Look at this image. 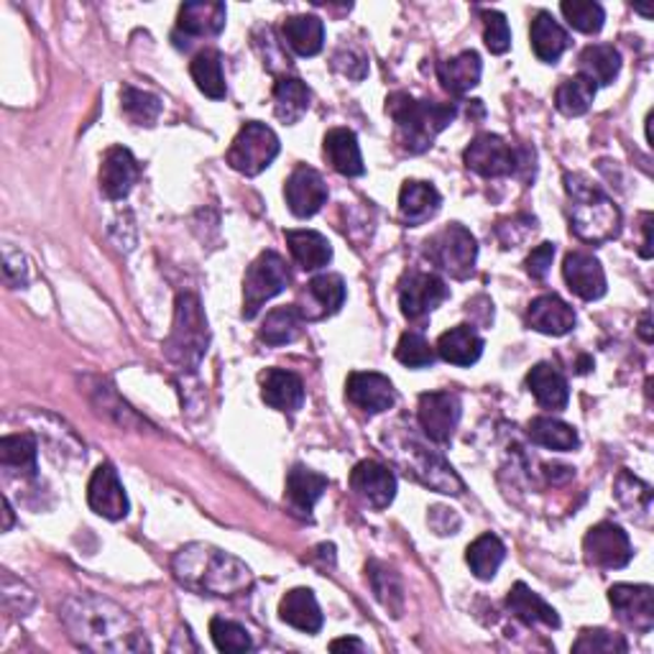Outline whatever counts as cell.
I'll return each mask as SVG.
<instances>
[{
	"label": "cell",
	"mask_w": 654,
	"mask_h": 654,
	"mask_svg": "<svg viewBox=\"0 0 654 654\" xmlns=\"http://www.w3.org/2000/svg\"><path fill=\"white\" fill-rule=\"evenodd\" d=\"M61 624L77 647L90 652H144L151 650L144 629L123 606L95 594L67 598L61 606Z\"/></svg>",
	"instance_id": "cell-1"
},
{
	"label": "cell",
	"mask_w": 654,
	"mask_h": 654,
	"mask_svg": "<svg viewBox=\"0 0 654 654\" xmlns=\"http://www.w3.org/2000/svg\"><path fill=\"white\" fill-rule=\"evenodd\" d=\"M171 567L184 588L202 596L238 598L253 588V573L246 563L205 542H192L179 550Z\"/></svg>",
	"instance_id": "cell-2"
},
{
	"label": "cell",
	"mask_w": 654,
	"mask_h": 654,
	"mask_svg": "<svg viewBox=\"0 0 654 654\" xmlns=\"http://www.w3.org/2000/svg\"><path fill=\"white\" fill-rule=\"evenodd\" d=\"M386 113L392 115L402 149L425 154L435 138L455 121L458 108L455 103H435V100H417L407 92H394L386 100Z\"/></svg>",
	"instance_id": "cell-3"
},
{
	"label": "cell",
	"mask_w": 654,
	"mask_h": 654,
	"mask_svg": "<svg viewBox=\"0 0 654 654\" xmlns=\"http://www.w3.org/2000/svg\"><path fill=\"white\" fill-rule=\"evenodd\" d=\"M565 190L571 198V230L586 244H606L619 238L621 210L609 194H604L586 174H565Z\"/></svg>",
	"instance_id": "cell-4"
},
{
	"label": "cell",
	"mask_w": 654,
	"mask_h": 654,
	"mask_svg": "<svg viewBox=\"0 0 654 654\" xmlns=\"http://www.w3.org/2000/svg\"><path fill=\"white\" fill-rule=\"evenodd\" d=\"M207 348L210 327L200 300L190 292H182L174 302V323H171V332L164 342V353L179 371L194 373L200 369Z\"/></svg>",
	"instance_id": "cell-5"
},
{
	"label": "cell",
	"mask_w": 654,
	"mask_h": 654,
	"mask_svg": "<svg viewBox=\"0 0 654 654\" xmlns=\"http://www.w3.org/2000/svg\"><path fill=\"white\" fill-rule=\"evenodd\" d=\"M425 256L453 279H469L478 259V244L469 228L453 223L425 240Z\"/></svg>",
	"instance_id": "cell-6"
},
{
	"label": "cell",
	"mask_w": 654,
	"mask_h": 654,
	"mask_svg": "<svg viewBox=\"0 0 654 654\" xmlns=\"http://www.w3.org/2000/svg\"><path fill=\"white\" fill-rule=\"evenodd\" d=\"M282 151L279 136L271 131L267 123L251 121L238 131L228 149V164L240 174L259 177L263 169H269L274 159Z\"/></svg>",
	"instance_id": "cell-7"
},
{
	"label": "cell",
	"mask_w": 654,
	"mask_h": 654,
	"mask_svg": "<svg viewBox=\"0 0 654 654\" xmlns=\"http://www.w3.org/2000/svg\"><path fill=\"white\" fill-rule=\"evenodd\" d=\"M290 284V267L282 256L274 251H263L244 277V317L253 320L261 307L277 294H282Z\"/></svg>",
	"instance_id": "cell-8"
},
{
	"label": "cell",
	"mask_w": 654,
	"mask_h": 654,
	"mask_svg": "<svg viewBox=\"0 0 654 654\" xmlns=\"http://www.w3.org/2000/svg\"><path fill=\"white\" fill-rule=\"evenodd\" d=\"M399 463L407 469V473H411V476L422 481V484L430 486L432 490L453 496L463 494V481L458 478V473L450 469L440 455H435L432 450H427L415 440H409V446L402 448Z\"/></svg>",
	"instance_id": "cell-9"
},
{
	"label": "cell",
	"mask_w": 654,
	"mask_h": 654,
	"mask_svg": "<svg viewBox=\"0 0 654 654\" xmlns=\"http://www.w3.org/2000/svg\"><path fill=\"white\" fill-rule=\"evenodd\" d=\"M463 161L471 171L488 179L511 177L521 164L519 151L496 134H481L473 138L471 146L463 154Z\"/></svg>",
	"instance_id": "cell-10"
},
{
	"label": "cell",
	"mask_w": 654,
	"mask_h": 654,
	"mask_svg": "<svg viewBox=\"0 0 654 654\" xmlns=\"http://www.w3.org/2000/svg\"><path fill=\"white\" fill-rule=\"evenodd\" d=\"M583 552H586V563L604 567V571H619L632 563V542L624 529L611 521L590 527L586 540H583Z\"/></svg>",
	"instance_id": "cell-11"
},
{
	"label": "cell",
	"mask_w": 654,
	"mask_h": 654,
	"mask_svg": "<svg viewBox=\"0 0 654 654\" xmlns=\"http://www.w3.org/2000/svg\"><path fill=\"white\" fill-rule=\"evenodd\" d=\"M448 297V284L430 271H409L399 284V307L407 320H422Z\"/></svg>",
	"instance_id": "cell-12"
},
{
	"label": "cell",
	"mask_w": 654,
	"mask_h": 654,
	"mask_svg": "<svg viewBox=\"0 0 654 654\" xmlns=\"http://www.w3.org/2000/svg\"><path fill=\"white\" fill-rule=\"evenodd\" d=\"M419 427L438 446L453 440V432L461 422V399L450 392H427L419 396L417 407Z\"/></svg>",
	"instance_id": "cell-13"
},
{
	"label": "cell",
	"mask_w": 654,
	"mask_h": 654,
	"mask_svg": "<svg viewBox=\"0 0 654 654\" xmlns=\"http://www.w3.org/2000/svg\"><path fill=\"white\" fill-rule=\"evenodd\" d=\"M609 601L621 624L640 634H650L654 627V590L652 586H629L617 583L609 590Z\"/></svg>",
	"instance_id": "cell-14"
},
{
	"label": "cell",
	"mask_w": 654,
	"mask_h": 654,
	"mask_svg": "<svg viewBox=\"0 0 654 654\" xmlns=\"http://www.w3.org/2000/svg\"><path fill=\"white\" fill-rule=\"evenodd\" d=\"M346 396L358 409L381 415L396 404V388L388 376L376 371H353L346 381Z\"/></svg>",
	"instance_id": "cell-15"
},
{
	"label": "cell",
	"mask_w": 654,
	"mask_h": 654,
	"mask_svg": "<svg viewBox=\"0 0 654 654\" xmlns=\"http://www.w3.org/2000/svg\"><path fill=\"white\" fill-rule=\"evenodd\" d=\"M88 504L92 511L111 521H121L128 517L131 504H128L126 488H123L119 473H115L111 463L98 465V471L92 473L90 486H88Z\"/></svg>",
	"instance_id": "cell-16"
},
{
	"label": "cell",
	"mask_w": 654,
	"mask_h": 654,
	"mask_svg": "<svg viewBox=\"0 0 654 654\" xmlns=\"http://www.w3.org/2000/svg\"><path fill=\"white\" fill-rule=\"evenodd\" d=\"M284 198L292 215L313 217L323 210L327 202V184L323 174L307 164H302L290 174L284 184Z\"/></svg>",
	"instance_id": "cell-17"
},
{
	"label": "cell",
	"mask_w": 654,
	"mask_h": 654,
	"mask_svg": "<svg viewBox=\"0 0 654 654\" xmlns=\"http://www.w3.org/2000/svg\"><path fill=\"white\" fill-rule=\"evenodd\" d=\"M350 488L371 509H386L396 496V476L376 461H361L350 471Z\"/></svg>",
	"instance_id": "cell-18"
},
{
	"label": "cell",
	"mask_w": 654,
	"mask_h": 654,
	"mask_svg": "<svg viewBox=\"0 0 654 654\" xmlns=\"http://www.w3.org/2000/svg\"><path fill=\"white\" fill-rule=\"evenodd\" d=\"M563 277L567 286H571V292L586 302L601 300L606 290H609L601 261L586 251H571L565 256Z\"/></svg>",
	"instance_id": "cell-19"
},
{
	"label": "cell",
	"mask_w": 654,
	"mask_h": 654,
	"mask_svg": "<svg viewBox=\"0 0 654 654\" xmlns=\"http://www.w3.org/2000/svg\"><path fill=\"white\" fill-rule=\"evenodd\" d=\"M138 179V164L126 146H113L100 164V190L108 200H123L134 190Z\"/></svg>",
	"instance_id": "cell-20"
},
{
	"label": "cell",
	"mask_w": 654,
	"mask_h": 654,
	"mask_svg": "<svg viewBox=\"0 0 654 654\" xmlns=\"http://www.w3.org/2000/svg\"><path fill=\"white\" fill-rule=\"evenodd\" d=\"M346 302V282L338 274H320L302 292V305H297L305 320H325L338 313Z\"/></svg>",
	"instance_id": "cell-21"
},
{
	"label": "cell",
	"mask_w": 654,
	"mask_h": 654,
	"mask_svg": "<svg viewBox=\"0 0 654 654\" xmlns=\"http://www.w3.org/2000/svg\"><path fill=\"white\" fill-rule=\"evenodd\" d=\"M527 325L542 335L563 338L575 327V313L557 294H542L527 309Z\"/></svg>",
	"instance_id": "cell-22"
},
{
	"label": "cell",
	"mask_w": 654,
	"mask_h": 654,
	"mask_svg": "<svg viewBox=\"0 0 654 654\" xmlns=\"http://www.w3.org/2000/svg\"><path fill=\"white\" fill-rule=\"evenodd\" d=\"M261 399L277 411H297L305 404V384L297 373L271 369L261 379Z\"/></svg>",
	"instance_id": "cell-23"
},
{
	"label": "cell",
	"mask_w": 654,
	"mask_h": 654,
	"mask_svg": "<svg viewBox=\"0 0 654 654\" xmlns=\"http://www.w3.org/2000/svg\"><path fill=\"white\" fill-rule=\"evenodd\" d=\"M228 19V8L225 3H205V0H194L179 8L177 34H184L187 38L194 36H217L225 29Z\"/></svg>",
	"instance_id": "cell-24"
},
{
	"label": "cell",
	"mask_w": 654,
	"mask_h": 654,
	"mask_svg": "<svg viewBox=\"0 0 654 654\" xmlns=\"http://www.w3.org/2000/svg\"><path fill=\"white\" fill-rule=\"evenodd\" d=\"M440 205H442V198L435 184L419 182V179L404 182L399 192V215L404 217V223L422 225L427 221H432V217L438 215Z\"/></svg>",
	"instance_id": "cell-25"
},
{
	"label": "cell",
	"mask_w": 654,
	"mask_h": 654,
	"mask_svg": "<svg viewBox=\"0 0 654 654\" xmlns=\"http://www.w3.org/2000/svg\"><path fill=\"white\" fill-rule=\"evenodd\" d=\"M527 386L537 404L544 409H565L567 402H571L567 379L552 363H537L534 369L527 373Z\"/></svg>",
	"instance_id": "cell-26"
},
{
	"label": "cell",
	"mask_w": 654,
	"mask_h": 654,
	"mask_svg": "<svg viewBox=\"0 0 654 654\" xmlns=\"http://www.w3.org/2000/svg\"><path fill=\"white\" fill-rule=\"evenodd\" d=\"M279 619L305 634H317L323 629L320 604H317V598L309 588L290 590L282 598V604H279Z\"/></svg>",
	"instance_id": "cell-27"
},
{
	"label": "cell",
	"mask_w": 654,
	"mask_h": 654,
	"mask_svg": "<svg viewBox=\"0 0 654 654\" xmlns=\"http://www.w3.org/2000/svg\"><path fill=\"white\" fill-rule=\"evenodd\" d=\"M529 38H532V49L537 59L544 61V65H555L567 52V46H571V34H567L548 11H540L534 15L532 29H529Z\"/></svg>",
	"instance_id": "cell-28"
},
{
	"label": "cell",
	"mask_w": 654,
	"mask_h": 654,
	"mask_svg": "<svg viewBox=\"0 0 654 654\" xmlns=\"http://www.w3.org/2000/svg\"><path fill=\"white\" fill-rule=\"evenodd\" d=\"M481 353H484V338L473 325L450 327L438 340V356L453 365H473Z\"/></svg>",
	"instance_id": "cell-29"
},
{
	"label": "cell",
	"mask_w": 654,
	"mask_h": 654,
	"mask_svg": "<svg viewBox=\"0 0 654 654\" xmlns=\"http://www.w3.org/2000/svg\"><path fill=\"white\" fill-rule=\"evenodd\" d=\"M506 606H509V611L514 613V617H517L519 621H525L527 627H534V624H544L550 629L560 627L557 611L552 609V606L544 601L540 594H534L527 583H517V586L509 590V596H506Z\"/></svg>",
	"instance_id": "cell-30"
},
{
	"label": "cell",
	"mask_w": 654,
	"mask_h": 654,
	"mask_svg": "<svg viewBox=\"0 0 654 654\" xmlns=\"http://www.w3.org/2000/svg\"><path fill=\"white\" fill-rule=\"evenodd\" d=\"M327 490V478L323 473H317L313 469H305V465H294L286 476V494L284 498L290 501V506L302 517H309L315 509L317 498H320Z\"/></svg>",
	"instance_id": "cell-31"
},
{
	"label": "cell",
	"mask_w": 654,
	"mask_h": 654,
	"mask_svg": "<svg viewBox=\"0 0 654 654\" xmlns=\"http://www.w3.org/2000/svg\"><path fill=\"white\" fill-rule=\"evenodd\" d=\"M325 157L332 164V169L342 177H361L363 157L361 146H358V138L353 131L348 128H332L325 134Z\"/></svg>",
	"instance_id": "cell-32"
},
{
	"label": "cell",
	"mask_w": 654,
	"mask_h": 654,
	"mask_svg": "<svg viewBox=\"0 0 654 654\" xmlns=\"http://www.w3.org/2000/svg\"><path fill=\"white\" fill-rule=\"evenodd\" d=\"M481 72H484V65H481L476 52H463L438 65V80L450 95H465V92L476 88L481 82Z\"/></svg>",
	"instance_id": "cell-33"
},
{
	"label": "cell",
	"mask_w": 654,
	"mask_h": 654,
	"mask_svg": "<svg viewBox=\"0 0 654 654\" xmlns=\"http://www.w3.org/2000/svg\"><path fill=\"white\" fill-rule=\"evenodd\" d=\"M286 246L305 271H317L332 261V246L317 230H286Z\"/></svg>",
	"instance_id": "cell-34"
},
{
	"label": "cell",
	"mask_w": 654,
	"mask_h": 654,
	"mask_svg": "<svg viewBox=\"0 0 654 654\" xmlns=\"http://www.w3.org/2000/svg\"><path fill=\"white\" fill-rule=\"evenodd\" d=\"M282 34L300 57H317L325 46V23L317 15H292L284 21Z\"/></svg>",
	"instance_id": "cell-35"
},
{
	"label": "cell",
	"mask_w": 654,
	"mask_h": 654,
	"mask_svg": "<svg viewBox=\"0 0 654 654\" xmlns=\"http://www.w3.org/2000/svg\"><path fill=\"white\" fill-rule=\"evenodd\" d=\"M309 103H313V92L297 77H282L274 84V113L286 126L300 123L302 115L309 111Z\"/></svg>",
	"instance_id": "cell-36"
},
{
	"label": "cell",
	"mask_w": 654,
	"mask_h": 654,
	"mask_svg": "<svg viewBox=\"0 0 654 654\" xmlns=\"http://www.w3.org/2000/svg\"><path fill=\"white\" fill-rule=\"evenodd\" d=\"M580 75L596 84H611L621 72V54L611 44H590L578 57Z\"/></svg>",
	"instance_id": "cell-37"
},
{
	"label": "cell",
	"mask_w": 654,
	"mask_h": 654,
	"mask_svg": "<svg viewBox=\"0 0 654 654\" xmlns=\"http://www.w3.org/2000/svg\"><path fill=\"white\" fill-rule=\"evenodd\" d=\"M305 315L297 305H286L271 309L263 320L259 338L267 342V346H286V342H294L302 335V325H305Z\"/></svg>",
	"instance_id": "cell-38"
},
{
	"label": "cell",
	"mask_w": 654,
	"mask_h": 654,
	"mask_svg": "<svg viewBox=\"0 0 654 654\" xmlns=\"http://www.w3.org/2000/svg\"><path fill=\"white\" fill-rule=\"evenodd\" d=\"M190 75L194 84H198V90L210 100H223L225 92H228V88H225L223 59L215 49L200 52L198 57L190 61Z\"/></svg>",
	"instance_id": "cell-39"
},
{
	"label": "cell",
	"mask_w": 654,
	"mask_h": 654,
	"mask_svg": "<svg viewBox=\"0 0 654 654\" xmlns=\"http://www.w3.org/2000/svg\"><path fill=\"white\" fill-rule=\"evenodd\" d=\"M527 435L529 440L537 442V446L548 450H560V453H567V450H575L580 446V438L578 432H575V427L552 417H534L527 427Z\"/></svg>",
	"instance_id": "cell-40"
},
{
	"label": "cell",
	"mask_w": 654,
	"mask_h": 654,
	"mask_svg": "<svg viewBox=\"0 0 654 654\" xmlns=\"http://www.w3.org/2000/svg\"><path fill=\"white\" fill-rule=\"evenodd\" d=\"M596 100V84L586 80L583 75L567 77V80L560 82L555 90V105L557 111L567 115V119H578V115H586Z\"/></svg>",
	"instance_id": "cell-41"
},
{
	"label": "cell",
	"mask_w": 654,
	"mask_h": 654,
	"mask_svg": "<svg viewBox=\"0 0 654 654\" xmlns=\"http://www.w3.org/2000/svg\"><path fill=\"white\" fill-rule=\"evenodd\" d=\"M506 557L504 542L498 540L496 534H481L476 542L469 544V552H465V560H469L471 573L476 575L478 580H490L498 573Z\"/></svg>",
	"instance_id": "cell-42"
},
{
	"label": "cell",
	"mask_w": 654,
	"mask_h": 654,
	"mask_svg": "<svg viewBox=\"0 0 654 654\" xmlns=\"http://www.w3.org/2000/svg\"><path fill=\"white\" fill-rule=\"evenodd\" d=\"M365 573H369L371 588L376 594L379 604L392 613V617H402L404 609V588H402V578L396 575L392 567L381 565L373 560V563L365 565Z\"/></svg>",
	"instance_id": "cell-43"
},
{
	"label": "cell",
	"mask_w": 654,
	"mask_h": 654,
	"mask_svg": "<svg viewBox=\"0 0 654 654\" xmlns=\"http://www.w3.org/2000/svg\"><path fill=\"white\" fill-rule=\"evenodd\" d=\"M36 440L31 435H5L0 440V463L8 471H21L36 476Z\"/></svg>",
	"instance_id": "cell-44"
},
{
	"label": "cell",
	"mask_w": 654,
	"mask_h": 654,
	"mask_svg": "<svg viewBox=\"0 0 654 654\" xmlns=\"http://www.w3.org/2000/svg\"><path fill=\"white\" fill-rule=\"evenodd\" d=\"M121 108L136 126H154L161 115V100L151 92L134 88V84H126L121 90Z\"/></svg>",
	"instance_id": "cell-45"
},
{
	"label": "cell",
	"mask_w": 654,
	"mask_h": 654,
	"mask_svg": "<svg viewBox=\"0 0 654 654\" xmlns=\"http://www.w3.org/2000/svg\"><path fill=\"white\" fill-rule=\"evenodd\" d=\"M560 11H563L565 21L580 34H598L604 29L606 13L594 0H565Z\"/></svg>",
	"instance_id": "cell-46"
},
{
	"label": "cell",
	"mask_w": 654,
	"mask_h": 654,
	"mask_svg": "<svg viewBox=\"0 0 654 654\" xmlns=\"http://www.w3.org/2000/svg\"><path fill=\"white\" fill-rule=\"evenodd\" d=\"M210 634H213L215 647L221 652L240 654V652H251L253 650L251 634H248L240 624H236V621L215 617L213 621H210Z\"/></svg>",
	"instance_id": "cell-47"
},
{
	"label": "cell",
	"mask_w": 654,
	"mask_h": 654,
	"mask_svg": "<svg viewBox=\"0 0 654 654\" xmlns=\"http://www.w3.org/2000/svg\"><path fill=\"white\" fill-rule=\"evenodd\" d=\"M617 498L621 501L624 509H629L632 514H650L652 509V488L647 484H642L640 478L632 476L629 471H621L619 478H617Z\"/></svg>",
	"instance_id": "cell-48"
},
{
	"label": "cell",
	"mask_w": 654,
	"mask_h": 654,
	"mask_svg": "<svg viewBox=\"0 0 654 654\" xmlns=\"http://www.w3.org/2000/svg\"><path fill=\"white\" fill-rule=\"evenodd\" d=\"M629 650L621 634H611L606 629H583L573 644L575 654H624Z\"/></svg>",
	"instance_id": "cell-49"
},
{
	"label": "cell",
	"mask_w": 654,
	"mask_h": 654,
	"mask_svg": "<svg viewBox=\"0 0 654 654\" xmlns=\"http://www.w3.org/2000/svg\"><path fill=\"white\" fill-rule=\"evenodd\" d=\"M396 358L409 369H427L435 363V348L422 332H404L396 346Z\"/></svg>",
	"instance_id": "cell-50"
},
{
	"label": "cell",
	"mask_w": 654,
	"mask_h": 654,
	"mask_svg": "<svg viewBox=\"0 0 654 654\" xmlns=\"http://www.w3.org/2000/svg\"><path fill=\"white\" fill-rule=\"evenodd\" d=\"M484 42L490 54H506L511 46L509 21L498 11H484Z\"/></svg>",
	"instance_id": "cell-51"
},
{
	"label": "cell",
	"mask_w": 654,
	"mask_h": 654,
	"mask_svg": "<svg viewBox=\"0 0 654 654\" xmlns=\"http://www.w3.org/2000/svg\"><path fill=\"white\" fill-rule=\"evenodd\" d=\"M552 259H555V244H540L532 253L527 256V261H525L527 274L540 282V279L550 274Z\"/></svg>",
	"instance_id": "cell-52"
},
{
	"label": "cell",
	"mask_w": 654,
	"mask_h": 654,
	"mask_svg": "<svg viewBox=\"0 0 654 654\" xmlns=\"http://www.w3.org/2000/svg\"><path fill=\"white\" fill-rule=\"evenodd\" d=\"M427 521H430V527L440 537L455 534L458 527H461V517L453 509H448V506H432L430 514H427Z\"/></svg>",
	"instance_id": "cell-53"
},
{
	"label": "cell",
	"mask_w": 654,
	"mask_h": 654,
	"mask_svg": "<svg viewBox=\"0 0 654 654\" xmlns=\"http://www.w3.org/2000/svg\"><path fill=\"white\" fill-rule=\"evenodd\" d=\"M353 65H358L361 69H369V61H365V57H361V54H356L353 49H340V52H335L332 67L338 69V72H342V75H348V77H353V80H358V75H356Z\"/></svg>",
	"instance_id": "cell-54"
},
{
	"label": "cell",
	"mask_w": 654,
	"mask_h": 654,
	"mask_svg": "<svg viewBox=\"0 0 654 654\" xmlns=\"http://www.w3.org/2000/svg\"><path fill=\"white\" fill-rule=\"evenodd\" d=\"M642 248H640V256L642 259H652V213H644L642 215Z\"/></svg>",
	"instance_id": "cell-55"
},
{
	"label": "cell",
	"mask_w": 654,
	"mask_h": 654,
	"mask_svg": "<svg viewBox=\"0 0 654 654\" xmlns=\"http://www.w3.org/2000/svg\"><path fill=\"white\" fill-rule=\"evenodd\" d=\"M332 652H342V650H353V652H363L365 644L358 642V640H335L330 644Z\"/></svg>",
	"instance_id": "cell-56"
},
{
	"label": "cell",
	"mask_w": 654,
	"mask_h": 654,
	"mask_svg": "<svg viewBox=\"0 0 654 654\" xmlns=\"http://www.w3.org/2000/svg\"><path fill=\"white\" fill-rule=\"evenodd\" d=\"M640 332H642V338H644V340L652 342V332H650V317H644V320H642Z\"/></svg>",
	"instance_id": "cell-57"
},
{
	"label": "cell",
	"mask_w": 654,
	"mask_h": 654,
	"mask_svg": "<svg viewBox=\"0 0 654 654\" xmlns=\"http://www.w3.org/2000/svg\"><path fill=\"white\" fill-rule=\"evenodd\" d=\"M3 529H11V504L5 501V525H3Z\"/></svg>",
	"instance_id": "cell-58"
}]
</instances>
